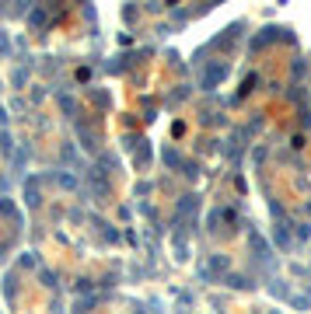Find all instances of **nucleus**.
Here are the masks:
<instances>
[]
</instances>
